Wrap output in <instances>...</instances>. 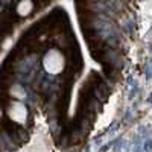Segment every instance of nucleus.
<instances>
[{
  "label": "nucleus",
  "instance_id": "f03ea898",
  "mask_svg": "<svg viewBox=\"0 0 152 152\" xmlns=\"http://www.w3.org/2000/svg\"><path fill=\"white\" fill-rule=\"evenodd\" d=\"M9 116L14 122L23 123L24 120H26V108H24L21 104H14L9 110Z\"/></svg>",
  "mask_w": 152,
  "mask_h": 152
},
{
  "label": "nucleus",
  "instance_id": "7ed1b4c3",
  "mask_svg": "<svg viewBox=\"0 0 152 152\" xmlns=\"http://www.w3.org/2000/svg\"><path fill=\"white\" fill-rule=\"evenodd\" d=\"M31 8H32V5L26 0V2H21V3H20V6H18V12H20V14H28V12L31 11Z\"/></svg>",
  "mask_w": 152,
  "mask_h": 152
},
{
  "label": "nucleus",
  "instance_id": "f257e3e1",
  "mask_svg": "<svg viewBox=\"0 0 152 152\" xmlns=\"http://www.w3.org/2000/svg\"><path fill=\"white\" fill-rule=\"evenodd\" d=\"M43 66L46 69V72L56 75L64 69V58L58 52V50H50L46 53L44 59H43Z\"/></svg>",
  "mask_w": 152,
  "mask_h": 152
}]
</instances>
